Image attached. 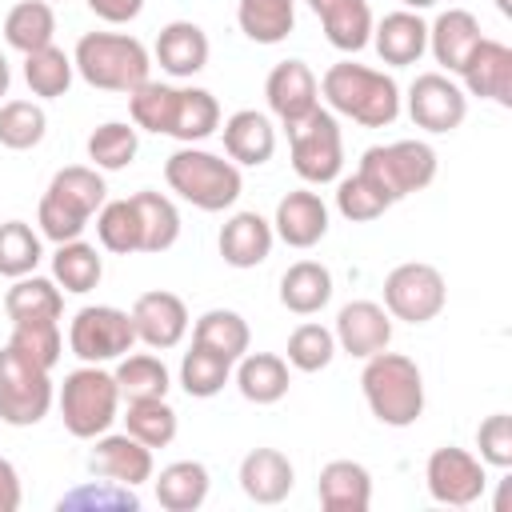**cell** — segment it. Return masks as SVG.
<instances>
[{"label":"cell","instance_id":"obj_1","mask_svg":"<svg viewBox=\"0 0 512 512\" xmlns=\"http://www.w3.org/2000/svg\"><path fill=\"white\" fill-rule=\"evenodd\" d=\"M320 96L328 100V112L348 116L364 128H388L400 116V84L368 64L340 60L320 76Z\"/></svg>","mask_w":512,"mask_h":512},{"label":"cell","instance_id":"obj_2","mask_svg":"<svg viewBox=\"0 0 512 512\" xmlns=\"http://www.w3.org/2000/svg\"><path fill=\"white\" fill-rule=\"evenodd\" d=\"M104 196H108V184H104L100 168H92V164L60 168L48 180V188L40 196V208H36L40 236L52 240V244L80 240V232L88 228V220L100 212Z\"/></svg>","mask_w":512,"mask_h":512},{"label":"cell","instance_id":"obj_3","mask_svg":"<svg viewBox=\"0 0 512 512\" xmlns=\"http://www.w3.org/2000/svg\"><path fill=\"white\" fill-rule=\"evenodd\" d=\"M360 388H364L372 416L388 428H408L424 416V376H420L416 360L404 352L384 348V352L368 356L364 372H360Z\"/></svg>","mask_w":512,"mask_h":512},{"label":"cell","instance_id":"obj_4","mask_svg":"<svg viewBox=\"0 0 512 512\" xmlns=\"http://www.w3.org/2000/svg\"><path fill=\"white\" fill-rule=\"evenodd\" d=\"M164 180L180 200H188L200 212L232 208L240 200V188H244L240 164H232L216 152H204L196 144H184L164 160Z\"/></svg>","mask_w":512,"mask_h":512},{"label":"cell","instance_id":"obj_5","mask_svg":"<svg viewBox=\"0 0 512 512\" xmlns=\"http://www.w3.org/2000/svg\"><path fill=\"white\" fill-rule=\"evenodd\" d=\"M72 64L84 76V84L128 96L132 88H140L148 80L152 56H148V48L136 36H124V32H84L76 40Z\"/></svg>","mask_w":512,"mask_h":512},{"label":"cell","instance_id":"obj_6","mask_svg":"<svg viewBox=\"0 0 512 512\" xmlns=\"http://www.w3.org/2000/svg\"><path fill=\"white\" fill-rule=\"evenodd\" d=\"M120 388L116 376L100 364H80L60 384V420L76 440H96L116 424Z\"/></svg>","mask_w":512,"mask_h":512},{"label":"cell","instance_id":"obj_7","mask_svg":"<svg viewBox=\"0 0 512 512\" xmlns=\"http://www.w3.org/2000/svg\"><path fill=\"white\" fill-rule=\"evenodd\" d=\"M436 168H440V160H436L432 144H424V140H396V144H372L360 156L356 172H364L396 204V200L428 188L436 180Z\"/></svg>","mask_w":512,"mask_h":512},{"label":"cell","instance_id":"obj_8","mask_svg":"<svg viewBox=\"0 0 512 512\" xmlns=\"http://www.w3.org/2000/svg\"><path fill=\"white\" fill-rule=\"evenodd\" d=\"M288 148H292V168L304 184H332L340 180L344 168V136L340 120L328 108L308 112L300 124L288 128Z\"/></svg>","mask_w":512,"mask_h":512},{"label":"cell","instance_id":"obj_9","mask_svg":"<svg viewBox=\"0 0 512 512\" xmlns=\"http://www.w3.org/2000/svg\"><path fill=\"white\" fill-rule=\"evenodd\" d=\"M444 304H448V284H444L440 268H432L424 260L396 264L384 276V308L392 320L428 324L444 312Z\"/></svg>","mask_w":512,"mask_h":512},{"label":"cell","instance_id":"obj_10","mask_svg":"<svg viewBox=\"0 0 512 512\" xmlns=\"http://www.w3.org/2000/svg\"><path fill=\"white\" fill-rule=\"evenodd\" d=\"M48 408H52V376L4 344L0 348V420L12 428H32L48 416Z\"/></svg>","mask_w":512,"mask_h":512},{"label":"cell","instance_id":"obj_11","mask_svg":"<svg viewBox=\"0 0 512 512\" xmlns=\"http://www.w3.org/2000/svg\"><path fill=\"white\" fill-rule=\"evenodd\" d=\"M132 344H136L132 316L124 308H116V304H88L68 324V348L84 364L120 360L124 352H132Z\"/></svg>","mask_w":512,"mask_h":512},{"label":"cell","instance_id":"obj_12","mask_svg":"<svg viewBox=\"0 0 512 512\" xmlns=\"http://www.w3.org/2000/svg\"><path fill=\"white\" fill-rule=\"evenodd\" d=\"M424 484H428V496L436 504H448V508H468L484 496L488 488V476H484V460L472 456L468 448H456V444H444L428 456L424 464Z\"/></svg>","mask_w":512,"mask_h":512},{"label":"cell","instance_id":"obj_13","mask_svg":"<svg viewBox=\"0 0 512 512\" xmlns=\"http://www.w3.org/2000/svg\"><path fill=\"white\" fill-rule=\"evenodd\" d=\"M408 116H412L416 128L444 136V132H456L464 124L468 96H464V88L452 76H444V72H420L412 80V88H408Z\"/></svg>","mask_w":512,"mask_h":512},{"label":"cell","instance_id":"obj_14","mask_svg":"<svg viewBox=\"0 0 512 512\" xmlns=\"http://www.w3.org/2000/svg\"><path fill=\"white\" fill-rule=\"evenodd\" d=\"M264 96H268L272 116H276L284 128H292V124H300L308 112L320 108V80H316V72H312L304 60H280V64L268 72V80H264Z\"/></svg>","mask_w":512,"mask_h":512},{"label":"cell","instance_id":"obj_15","mask_svg":"<svg viewBox=\"0 0 512 512\" xmlns=\"http://www.w3.org/2000/svg\"><path fill=\"white\" fill-rule=\"evenodd\" d=\"M88 472L104 476V480H116V484H128V488H140V484L152 480L156 464H152V448L140 444L136 436L104 432V436H96V448L88 456Z\"/></svg>","mask_w":512,"mask_h":512},{"label":"cell","instance_id":"obj_16","mask_svg":"<svg viewBox=\"0 0 512 512\" xmlns=\"http://www.w3.org/2000/svg\"><path fill=\"white\" fill-rule=\"evenodd\" d=\"M468 88V96L492 100L500 108H512V48L504 40H488L480 36V44L472 48V56L464 60V68L456 72Z\"/></svg>","mask_w":512,"mask_h":512},{"label":"cell","instance_id":"obj_17","mask_svg":"<svg viewBox=\"0 0 512 512\" xmlns=\"http://www.w3.org/2000/svg\"><path fill=\"white\" fill-rule=\"evenodd\" d=\"M128 316H132L136 340L148 344V348H156V352L176 348L184 340V332H188V308H184V300L176 292H164V288L136 296V304H132Z\"/></svg>","mask_w":512,"mask_h":512},{"label":"cell","instance_id":"obj_18","mask_svg":"<svg viewBox=\"0 0 512 512\" xmlns=\"http://www.w3.org/2000/svg\"><path fill=\"white\" fill-rule=\"evenodd\" d=\"M332 336H336V348H344L348 356L368 360V356H376V352L388 348V340H392V316L376 300H352V304H344L336 312Z\"/></svg>","mask_w":512,"mask_h":512},{"label":"cell","instance_id":"obj_19","mask_svg":"<svg viewBox=\"0 0 512 512\" xmlns=\"http://www.w3.org/2000/svg\"><path fill=\"white\" fill-rule=\"evenodd\" d=\"M272 232L288 248H312V244H320L328 236V204L316 192L296 188V192L280 196L276 216H272Z\"/></svg>","mask_w":512,"mask_h":512},{"label":"cell","instance_id":"obj_20","mask_svg":"<svg viewBox=\"0 0 512 512\" xmlns=\"http://www.w3.org/2000/svg\"><path fill=\"white\" fill-rule=\"evenodd\" d=\"M236 480L252 504H280L296 484V468L280 448H252L240 460Z\"/></svg>","mask_w":512,"mask_h":512},{"label":"cell","instance_id":"obj_21","mask_svg":"<svg viewBox=\"0 0 512 512\" xmlns=\"http://www.w3.org/2000/svg\"><path fill=\"white\" fill-rule=\"evenodd\" d=\"M208 52H212L208 32L200 24H192V20H172L156 36V64L176 80H188V76L204 72Z\"/></svg>","mask_w":512,"mask_h":512},{"label":"cell","instance_id":"obj_22","mask_svg":"<svg viewBox=\"0 0 512 512\" xmlns=\"http://www.w3.org/2000/svg\"><path fill=\"white\" fill-rule=\"evenodd\" d=\"M372 48L392 68L416 64L428 52V24L420 20V12H408V8L388 12L380 24H372Z\"/></svg>","mask_w":512,"mask_h":512},{"label":"cell","instance_id":"obj_23","mask_svg":"<svg viewBox=\"0 0 512 512\" xmlns=\"http://www.w3.org/2000/svg\"><path fill=\"white\" fill-rule=\"evenodd\" d=\"M224 152L232 164H244V168H260L272 160L276 152V128L264 112L256 108H240L224 120Z\"/></svg>","mask_w":512,"mask_h":512},{"label":"cell","instance_id":"obj_24","mask_svg":"<svg viewBox=\"0 0 512 512\" xmlns=\"http://www.w3.org/2000/svg\"><path fill=\"white\" fill-rule=\"evenodd\" d=\"M272 240H276L272 220H264L260 212H232L224 220L216 244H220L224 264H232V268H256V264L268 260Z\"/></svg>","mask_w":512,"mask_h":512},{"label":"cell","instance_id":"obj_25","mask_svg":"<svg viewBox=\"0 0 512 512\" xmlns=\"http://www.w3.org/2000/svg\"><path fill=\"white\" fill-rule=\"evenodd\" d=\"M476 44H480V20L468 8H448L428 24V52L448 72H460Z\"/></svg>","mask_w":512,"mask_h":512},{"label":"cell","instance_id":"obj_26","mask_svg":"<svg viewBox=\"0 0 512 512\" xmlns=\"http://www.w3.org/2000/svg\"><path fill=\"white\" fill-rule=\"evenodd\" d=\"M316 496L328 512H368L372 504V476L356 460H328L316 480Z\"/></svg>","mask_w":512,"mask_h":512},{"label":"cell","instance_id":"obj_27","mask_svg":"<svg viewBox=\"0 0 512 512\" xmlns=\"http://www.w3.org/2000/svg\"><path fill=\"white\" fill-rule=\"evenodd\" d=\"M308 8L320 16L324 36L340 52H360L372 44V8L368 0H308Z\"/></svg>","mask_w":512,"mask_h":512},{"label":"cell","instance_id":"obj_28","mask_svg":"<svg viewBox=\"0 0 512 512\" xmlns=\"http://www.w3.org/2000/svg\"><path fill=\"white\" fill-rule=\"evenodd\" d=\"M288 360L276 352H244L236 360V388L248 404H276L288 396Z\"/></svg>","mask_w":512,"mask_h":512},{"label":"cell","instance_id":"obj_29","mask_svg":"<svg viewBox=\"0 0 512 512\" xmlns=\"http://www.w3.org/2000/svg\"><path fill=\"white\" fill-rule=\"evenodd\" d=\"M152 484H156L160 508H168V512H196L208 500L212 476H208V468L200 460H172L168 468H160V476Z\"/></svg>","mask_w":512,"mask_h":512},{"label":"cell","instance_id":"obj_30","mask_svg":"<svg viewBox=\"0 0 512 512\" xmlns=\"http://www.w3.org/2000/svg\"><path fill=\"white\" fill-rule=\"evenodd\" d=\"M332 300V272L320 260H296L280 276V304L296 316H312Z\"/></svg>","mask_w":512,"mask_h":512},{"label":"cell","instance_id":"obj_31","mask_svg":"<svg viewBox=\"0 0 512 512\" xmlns=\"http://www.w3.org/2000/svg\"><path fill=\"white\" fill-rule=\"evenodd\" d=\"M236 24L252 44H280L296 28V0H236Z\"/></svg>","mask_w":512,"mask_h":512},{"label":"cell","instance_id":"obj_32","mask_svg":"<svg viewBox=\"0 0 512 512\" xmlns=\"http://www.w3.org/2000/svg\"><path fill=\"white\" fill-rule=\"evenodd\" d=\"M116 388H120V400L128 404V400H160V396H168V388H172V376H168V368H164V360L160 356H152V352H124L120 360H116Z\"/></svg>","mask_w":512,"mask_h":512},{"label":"cell","instance_id":"obj_33","mask_svg":"<svg viewBox=\"0 0 512 512\" xmlns=\"http://www.w3.org/2000/svg\"><path fill=\"white\" fill-rule=\"evenodd\" d=\"M136 216H140V252H168L180 240V212L164 192H136L132 196Z\"/></svg>","mask_w":512,"mask_h":512},{"label":"cell","instance_id":"obj_34","mask_svg":"<svg viewBox=\"0 0 512 512\" xmlns=\"http://www.w3.org/2000/svg\"><path fill=\"white\" fill-rule=\"evenodd\" d=\"M4 312H8L12 324H20V320H60L64 296H60L56 280H44V276L28 272V276H20V280L8 288Z\"/></svg>","mask_w":512,"mask_h":512},{"label":"cell","instance_id":"obj_35","mask_svg":"<svg viewBox=\"0 0 512 512\" xmlns=\"http://www.w3.org/2000/svg\"><path fill=\"white\" fill-rule=\"evenodd\" d=\"M192 344H204V348H212V352H220L224 360L236 364L248 352L252 332H248V320L240 312H232V308H208L196 320V328H192Z\"/></svg>","mask_w":512,"mask_h":512},{"label":"cell","instance_id":"obj_36","mask_svg":"<svg viewBox=\"0 0 512 512\" xmlns=\"http://www.w3.org/2000/svg\"><path fill=\"white\" fill-rule=\"evenodd\" d=\"M100 276H104V260H100V252H96L92 244H84V240H64V244H56L52 280H56L64 292L84 296V292H92V288L100 284Z\"/></svg>","mask_w":512,"mask_h":512},{"label":"cell","instance_id":"obj_37","mask_svg":"<svg viewBox=\"0 0 512 512\" xmlns=\"http://www.w3.org/2000/svg\"><path fill=\"white\" fill-rule=\"evenodd\" d=\"M52 36H56V12H52V4H44V0H20V4L8 8V16H4V40L16 52L28 56V52L52 44Z\"/></svg>","mask_w":512,"mask_h":512},{"label":"cell","instance_id":"obj_38","mask_svg":"<svg viewBox=\"0 0 512 512\" xmlns=\"http://www.w3.org/2000/svg\"><path fill=\"white\" fill-rule=\"evenodd\" d=\"M176 108H180V88H172V84L144 80L140 88H132V92H128V112H132V124H136V128H144V132L172 136Z\"/></svg>","mask_w":512,"mask_h":512},{"label":"cell","instance_id":"obj_39","mask_svg":"<svg viewBox=\"0 0 512 512\" xmlns=\"http://www.w3.org/2000/svg\"><path fill=\"white\" fill-rule=\"evenodd\" d=\"M72 72H76L72 56L64 48H56V44H44V48L24 56V80H28L32 96H40V100L64 96L72 88Z\"/></svg>","mask_w":512,"mask_h":512},{"label":"cell","instance_id":"obj_40","mask_svg":"<svg viewBox=\"0 0 512 512\" xmlns=\"http://www.w3.org/2000/svg\"><path fill=\"white\" fill-rule=\"evenodd\" d=\"M8 348H12L16 356H24L28 364L52 372V368L60 364V352H64L60 320H20V324H12Z\"/></svg>","mask_w":512,"mask_h":512},{"label":"cell","instance_id":"obj_41","mask_svg":"<svg viewBox=\"0 0 512 512\" xmlns=\"http://www.w3.org/2000/svg\"><path fill=\"white\" fill-rule=\"evenodd\" d=\"M232 380V360H224L220 352L204 348V344H192L180 360V388L196 400H208L216 396L224 384Z\"/></svg>","mask_w":512,"mask_h":512},{"label":"cell","instance_id":"obj_42","mask_svg":"<svg viewBox=\"0 0 512 512\" xmlns=\"http://www.w3.org/2000/svg\"><path fill=\"white\" fill-rule=\"evenodd\" d=\"M220 128V104L208 88H180V108L172 120V136L180 144H200Z\"/></svg>","mask_w":512,"mask_h":512},{"label":"cell","instance_id":"obj_43","mask_svg":"<svg viewBox=\"0 0 512 512\" xmlns=\"http://www.w3.org/2000/svg\"><path fill=\"white\" fill-rule=\"evenodd\" d=\"M96 236H100V248H108L116 256L140 252V216H136L132 196L128 200H104L100 204V212H96Z\"/></svg>","mask_w":512,"mask_h":512},{"label":"cell","instance_id":"obj_44","mask_svg":"<svg viewBox=\"0 0 512 512\" xmlns=\"http://www.w3.org/2000/svg\"><path fill=\"white\" fill-rule=\"evenodd\" d=\"M124 432L148 448H168L176 440V412L164 396L160 400H128Z\"/></svg>","mask_w":512,"mask_h":512},{"label":"cell","instance_id":"obj_45","mask_svg":"<svg viewBox=\"0 0 512 512\" xmlns=\"http://www.w3.org/2000/svg\"><path fill=\"white\" fill-rule=\"evenodd\" d=\"M136 148H140L136 128L124 124V120H108V124L92 128V136H88V160H92V168H100V172H120V168H128V164L136 160Z\"/></svg>","mask_w":512,"mask_h":512},{"label":"cell","instance_id":"obj_46","mask_svg":"<svg viewBox=\"0 0 512 512\" xmlns=\"http://www.w3.org/2000/svg\"><path fill=\"white\" fill-rule=\"evenodd\" d=\"M56 508H60V512H104V508H108V512H136V508H140V496H136V488L100 476L96 484L88 480V484L64 492Z\"/></svg>","mask_w":512,"mask_h":512},{"label":"cell","instance_id":"obj_47","mask_svg":"<svg viewBox=\"0 0 512 512\" xmlns=\"http://www.w3.org/2000/svg\"><path fill=\"white\" fill-rule=\"evenodd\" d=\"M48 116L36 100H4L0 104V144L12 152H28L44 140Z\"/></svg>","mask_w":512,"mask_h":512},{"label":"cell","instance_id":"obj_48","mask_svg":"<svg viewBox=\"0 0 512 512\" xmlns=\"http://www.w3.org/2000/svg\"><path fill=\"white\" fill-rule=\"evenodd\" d=\"M44 248H40V232L24 220H4L0 224V276L20 280L28 272H36Z\"/></svg>","mask_w":512,"mask_h":512},{"label":"cell","instance_id":"obj_49","mask_svg":"<svg viewBox=\"0 0 512 512\" xmlns=\"http://www.w3.org/2000/svg\"><path fill=\"white\" fill-rule=\"evenodd\" d=\"M336 208H340L344 220L368 224V220L384 216V212L392 208V200H388L364 172H352V176H344V180L336 184Z\"/></svg>","mask_w":512,"mask_h":512},{"label":"cell","instance_id":"obj_50","mask_svg":"<svg viewBox=\"0 0 512 512\" xmlns=\"http://www.w3.org/2000/svg\"><path fill=\"white\" fill-rule=\"evenodd\" d=\"M332 356H336V336H332V328H324V324H300V328H292V336H288V364L296 368V372H320V368H328L332 364Z\"/></svg>","mask_w":512,"mask_h":512},{"label":"cell","instance_id":"obj_51","mask_svg":"<svg viewBox=\"0 0 512 512\" xmlns=\"http://www.w3.org/2000/svg\"><path fill=\"white\" fill-rule=\"evenodd\" d=\"M476 448L480 460L492 468H512V416L508 412H492L480 428H476Z\"/></svg>","mask_w":512,"mask_h":512},{"label":"cell","instance_id":"obj_52","mask_svg":"<svg viewBox=\"0 0 512 512\" xmlns=\"http://www.w3.org/2000/svg\"><path fill=\"white\" fill-rule=\"evenodd\" d=\"M92 16H100L104 24H132L144 12V0H84Z\"/></svg>","mask_w":512,"mask_h":512},{"label":"cell","instance_id":"obj_53","mask_svg":"<svg viewBox=\"0 0 512 512\" xmlns=\"http://www.w3.org/2000/svg\"><path fill=\"white\" fill-rule=\"evenodd\" d=\"M20 500H24V492H20V472H16L12 460L0 456V512H16Z\"/></svg>","mask_w":512,"mask_h":512},{"label":"cell","instance_id":"obj_54","mask_svg":"<svg viewBox=\"0 0 512 512\" xmlns=\"http://www.w3.org/2000/svg\"><path fill=\"white\" fill-rule=\"evenodd\" d=\"M8 84H12V68H8V56L0 52V96H8Z\"/></svg>","mask_w":512,"mask_h":512},{"label":"cell","instance_id":"obj_55","mask_svg":"<svg viewBox=\"0 0 512 512\" xmlns=\"http://www.w3.org/2000/svg\"><path fill=\"white\" fill-rule=\"evenodd\" d=\"M408 12H424V8H432V4H440V0H400Z\"/></svg>","mask_w":512,"mask_h":512},{"label":"cell","instance_id":"obj_56","mask_svg":"<svg viewBox=\"0 0 512 512\" xmlns=\"http://www.w3.org/2000/svg\"><path fill=\"white\" fill-rule=\"evenodd\" d=\"M496 8H500L504 16H512V0H496Z\"/></svg>","mask_w":512,"mask_h":512},{"label":"cell","instance_id":"obj_57","mask_svg":"<svg viewBox=\"0 0 512 512\" xmlns=\"http://www.w3.org/2000/svg\"><path fill=\"white\" fill-rule=\"evenodd\" d=\"M44 4H56V0H44Z\"/></svg>","mask_w":512,"mask_h":512}]
</instances>
